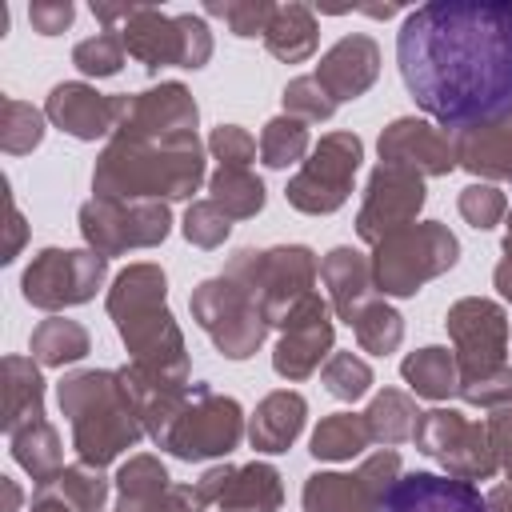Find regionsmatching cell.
Listing matches in <instances>:
<instances>
[{"label":"cell","instance_id":"cell-2","mask_svg":"<svg viewBox=\"0 0 512 512\" xmlns=\"http://www.w3.org/2000/svg\"><path fill=\"white\" fill-rule=\"evenodd\" d=\"M376 512H488V504L468 480L440 472H408L380 496Z\"/></svg>","mask_w":512,"mask_h":512},{"label":"cell","instance_id":"cell-1","mask_svg":"<svg viewBox=\"0 0 512 512\" xmlns=\"http://www.w3.org/2000/svg\"><path fill=\"white\" fill-rule=\"evenodd\" d=\"M396 64L444 128L512 116V0H436L404 16Z\"/></svg>","mask_w":512,"mask_h":512}]
</instances>
